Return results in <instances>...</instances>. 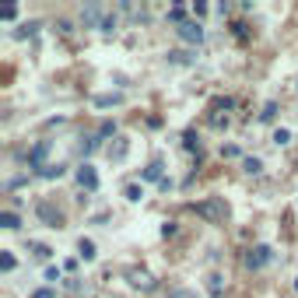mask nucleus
<instances>
[{"label":"nucleus","mask_w":298,"mask_h":298,"mask_svg":"<svg viewBox=\"0 0 298 298\" xmlns=\"http://www.w3.org/2000/svg\"><path fill=\"white\" fill-rule=\"evenodd\" d=\"M270 260H274V249H270V246H256V249L246 253V267H253V270L267 267Z\"/></svg>","instance_id":"obj_1"},{"label":"nucleus","mask_w":298,"mask_h":298,"mask_svg":"<svg viewBox=\"0 0 298 298\" xmlns=\"http://www.w3.org/2000/svg\"><path fill=\"white\" fill-rule=\"evenodd\" d=\"M179 39L182 42H189V46H200L204 42V29H200V21H186V25H179Z\"/></svg>","instance_id":"obj_2"},{"label":"nucleus","mask_w":298,"mask_h":298,"mask_svg":"<svg viewBox=\"0 0 298 298\" xmlns=\"http://www.w3.org/2000/svg\"><path fill=\"white\" fill-rule=\"evenodd\" d=\"M193 210H197L200 218H207V221H221V218H225V204H221L218 197H214V200H207V204H197Z\"/></svg>","instance_id":"obj_3"},{"label":"nucleus","mask_w":298,"mask_h":298,"mask_svg":"<svg viewBox=\"0 0 298 298\" xmlns=\"http://www.w3.org/2000/svg\"><path fill=\"white\" fill-rule=\"evenodd\" d=\"M77 182H81V189L95 193V189H98V172H95V165H88V161H85V165L77 169Z\"/></svg>","instance_id":"obj_4"},{"label":"nucleus","mask_w":298,"mask_h":298,"mask_svg":"<svg viewBox=\"0 0 298 298\" xmlns=\"http://www.w3.org/2000/svg\"><path fill=\"white\" fill-rule=\"evenodd\" d=\"M39 218H42V221H46L49 228H63V214H60L53 204H46V200L39 204Z\"/></svg>","instance_id":"obj_5"},{"label":"nucleus","mask_w":298,"mask_h":298,"mask_svg":"<svg viewBox=\"0 0 298 298\" xmlns=\"http://www.w3.org/2000/svg\"><path fill=\"white\" fill-rule=\"evenodd\" d=\"M46 154H49V141H39V144L29 151V165H32V169H46V165H42Z\"/></svg>","instance_id":"obj_6"},{"label":"nucleus","mask_w":298,"mask_h":298,"mask_svg":"<svg viewBox=\"0 0 298 298\" xmlns=\"http://www.w3.org/2000/svg\"><path fill=\"white\" fill-rule=\"evenodd\" d=\"M102 21H105V18H102V11H98L95 4H91V7H85V11H81V25H85V29H95V25L102 29Z\"/></svg>","instance_id":"obj_7"},{"label":"nucleus","mask_w":298,"mask_h":298,"mask_svg":"<svg viewBox=\"0 0 298 298\" xmlns=\"http://www.w3.org/2000/svg\"><path fill=\"white\" fill-rule=\"evenodd\" d=\"M123 102V95L119 91H109V95H95V105L98 109H105V105H119Z\"/></svg>","instance_id":"obj_8"},{"label":"nucleus","mask_w":298,"mask_h":298,"mask_svg":"<svg viewBox=\"0 0 298 298\" xmlns=\"http://www.w3.org/2000/svg\"><path fill=\"white\" fill-rule=\"evenodd\" d=\"M144 179H148V182H165V179H161V161H151L148 169H144Z\"/></svg>","instance_id":"obj_9"},{"label":"nucleus","mask_w":298,"mask_h":298,"mask_svg":"<svg viewBox=\"0 0 298 298\" xmlns=\"http://www.w3.org/2000/svg\"><path fill=\"white\" fill-rule=\"evenodd\" d=\"M77 253H81V260H95V242L91 238H81L77 242Z\"/></svg>","instance_id":"obj_10"},{"label":"nucleus","mask_w":298,"mask_h":298,"mask_svg":"<svg viewBox=\"0 0 298 298\" xmlns=\"http://www.w3.org/2000/svg\"><path fill=\"white\" fill-rule=\"evenodd\" d=\"M0 225H4V228H18V225H21V218H18L14 210H4V214H0Z\"/></svg>","instance_id":"obj_11"},{"label":"nucleus","mask_w":298,"mask_h":298,"mask_svg":"<svg viewBox=\"0 0 298 298\" xmlns=\"http://www.w3.org/2000/svg\"><path fill=\"white\" fill-rule=\"evenodd\" d=\"M39 176L42 179H60L63 176V165H46V169H39Z\"/></svg>","instance_id":"obj_12"},{"label":"nucleus","mask_w":298,"mask_h":298,"mask_svg":"<svg viewBox=\"0 0 298 298\" xmlns=\"http://www.w3.org/2000/svg\"><path fill=\"white\" fill-rule=\"evenodd\" d=\"M169 21H176V25H186V7H172V11H169Z\"/></svg>","instance_id":"obj_13"},{"label":"nucleus","mask_w":298,"mask_h":298,"mask_svg":"<svg viewBox=\"0 0 298 298\" xmlns=\"http://www.w3.org/2000/svg\"><path fill=\"white\" fill-rule=\"evenodd\" d=\"M113 133H116V123H109V119H105V123L98 126V133H95V137L102 141V137H113Z\"/></svg>","instance_id":"obj_14"},{"label":"nucleus","mask_w":298,"mask_h":298,"mask_svg":"<svg viewBox=\"0 0 298 298\" xmlns=\"http://www.w3.org/2000/svg\"><path fill=\"white\" fill-rule=\"evenodd\" d=\"M169 60H172V63H189V60H193V53H186V49H176V53H169Z\"/></svg>","instance_id":"obj_15"},{"label":"nucleus","mask_w":298,"mask_h":298,"mask_svg":"<svg viewBox=\"0 0 298 298\" xmlns=\"http://www.w3.org/2000/svg\"><path fill=\"white\" fill-rule=\"evenodd\" d=\"M0 18H4V21L18 18V7H14V4H4V7H0Z\"/></svg>","instance_id":"obj_16"},{"label":"nucleus","mask_w":298,"mask_h":298,"mask_svg":"<svg viewBox=\"0 0 298 298\" xmlns=\"http://www.w3.org/2000/svg\"><path fill=\"white\" fill-rule=\"evenodd\" d=\"M141 197H144V189H141V186H133V182H130V186H126V200H133V204H137V200H141Z\"/></svg>","instance_id":"obj_17"},{"label":"nucleus","mask_w":298,"mask_h":298,"mask_svg":"<svg viewBox=\"0 0 298 298\" xmlns=\"http://www.w3.org/2000/svg\"><path fill=\"white\" fill-rule=\"evenodd\" d=\"M274 116H277V105H274V102H267V105H263V113H260V119H263V123H270Z\"/></svg>","instance_id":"obj_18"},{"label":"nucleus","mask_w":298,"mask_h":298,"mask_svg":"<svg viewBox=\"0 0 298 298\" xmlns=\"http://www.w3.org/2000/svg\"><path fill=\"white\" fill-rule=\"evenodd\" d=\"M260 169H263V161H260V158H246V172H253V176H256Z\"/></svg>","instance_id":"obj_19"},{"label":"nucleus","mask_w":298,"mask_h":298,"mask_svg":"<svg viewBox=\"0 0 298 298\" xmlns=\"http://www.w3.org/2000/svg\"><path fill=\"white\" fill-rule=\"evenodd\" d=\"M32 253H35L39 260H49V256H53V249H49V246H32Z\"/></svg>","instance_id":"obj_20"},{"label":"nucleus","mask_w":298,"mask_h":298,"mask_svg":"<svg viewBox=\"0 0 298 298\" xmlns=\"http://www.w3.org/2000/svg\"><path fill=\"white\" fill-rule=\"evenodd\" d=\"M182 144H186V151L200 148V141H197V133H193V130H189V133H186V137H182Z\"/></svg>","instance_id":"obj_21"},{"label":"nucleus","mask_w":298,"mask_h":298,"mask_svg":"<svg viewBox=\"0 0 298 298\" xmlns=\"http://www.w3.org/2000/svg\"><path fill=\"white\" fill-rule=\"evenodd\" d=\"M35 32H39V21H29V25H21V29H18V35L25 39V35H35Z\"/></svg>","instance_id":"obj_22"},{"label":"nucleus","mask_w":298,"mask_h":298,"mask_svg":"<svg viewBox=\"0 0 298 298\" xmlns=\"http://www.w3.org/2000/svg\"><path fill=\"white\" fill-rule=\"evenodd\" d=\"M123 154H126V141H119L116 148H109V158H116V161L123 158Z\"/></svg>","instance_id":"obj_23"},{"label":"nucleus","mask_w":298,"mask_h":298,"mask_svg":"<svg viewBox=\"0 0 298 298\" xmlns=\"http://www.w3.org/2000/svg\"><path fill=\"white\" fill-rule=\"evenodd\" d=\"M288 141H291V130H277L274 133V144H288Z\"/></svg>","instance_id":"obj_24"},{"label":"nucleus","mask_w":298,"mask_h":298,"mask_svg":"<svg viewBox=\"0 0 298 298\" xmlns=\"http://www.w3.org/2000/svg\"><path fill=\"white\" fill-rule=\"evenodd\" d=\"M0 270H14V256H11V253L0 256Z\"/></svg>","instance_id":"obj_25"},{"label":"nucleus","mask_w":298,"mask_h":298,"mask_svg":"<svg viewBox=\"0 0 298 298\" xmlns=\"http://www.w3.org/2000/svg\"><path fill=\"white\" fill-rule=\"evenodd\" d=\"M32 298H57L53 288H39V291H32Z\"/></svg>","instance_id":"obj_26"},{"label":"nucleus","mask_w":298,"mask_h":298,"mask_svg":"<svg viewBox=\"0 0 298 298\" xmlns=\"http://www.w3.org/2000/svg\"><path fill=\"white\" fill-rule=\"evenodd\" d=\"M235 35H238V39H246V35H249V25H242V21H238V25H235Z\"/></svg>","instance_id":"obj_27"},{"label":"nucleus","mask_w":298,"mask_h":298,"mask_svg":"<svg viewBox=\"0 0 298 298\" xmlns=\"http://www.w3.org/2000/svg\"><path fill=\"white\" fill-rule=\"evenodd\" d=\"M295 291H298V281H295Z\"/></svg>","instance_id":"obj_28"}]
</instances>
